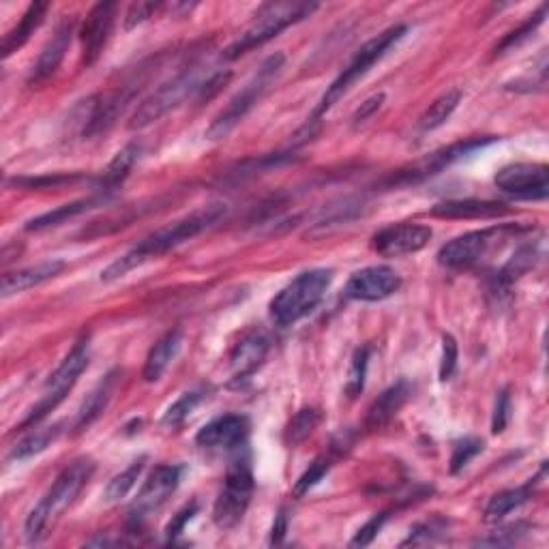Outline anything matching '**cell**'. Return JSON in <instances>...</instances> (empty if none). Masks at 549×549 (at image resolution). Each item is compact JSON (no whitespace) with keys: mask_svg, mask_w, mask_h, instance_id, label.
Returning <instances> with one entry per match:
<instances>
[{"mask_svg":"<svg viewBox=\"0 0 549 549\" xmlns=\"http://www.w3.org/2000/svg\"><path fill=\"white\" fill-rule=\"evenodd\" d=\"M320 423V410L318 408H303L301 412L294 414V419L288 423L284 440L288 447H296V444H301L305 438H309V434L314 432Z\"/></svg>","mask_w":549,"mask_h":549,"instance_id":"836d02e7","label":"cell"},{"mask_svg":"<svg viewBox=\"0 0 549 549\" xmlns=\"http://www.w3.org/2000/svg\"><path fill=\"white\" fill-rule=\"evenodd\" d=\"M457 359H459V350H457L455 337L442 335V359H440V380L442 382L453 378L455 369H457Z\"/></svg>","mask_w":549,"mask_h":549,"instance_id":"ab89813d","label":"cell"},{"mask_svg":"<svg viewBox=\"0 0 549 549\" xmlns=\"http://www.w3.org/2000/svg\"><path fill=\"white\" fill-rule=\"evenodd\" d=\"M181 474L183 468L172 464H161L148 474V479L140 487L136 500H133V507L129 513L131 524H140L144 517L159 511L176 492L178 483H181Z\"/></svg>","mask_w":549,"mask_h":549,"instance_id":"7c38bea8","label":"cell"},{"mask_svg":"<svg viewBox=\"0 0 549 549\" xmlns=\"http://www.w3.org/2000/svg\"><path fill=\"white\" fill-rule=\"evenodd\" d=\"M410 393H412V389L406 380H399L393 384V387L384 391L372 404V408L367 410L365 427L369 429V432H376V429H382L384 425H387L408 402Z\"/></svg>","mask_w":549,"mask_h":549,"instance_id":"cb8c5ba5","label":"cell"},{"mask_svg":"<svg viewBox=\"0 0 549 549\" xmlns=\"http://www.w3.org/2000/svg\"><path fill=\"white\" fill-rule=\"evenodd\" d=\"M121 376H123L121 369H114V372H110L106 378H103L97 384V387L91 391V395L84 399L82 408L78 410L76 432H84L86 427H91L101 417L103 410H106L108 404L112 402L118 382H121Z\"/></svg>","mask_w":549,"mask_h":549,"instance_id":"603a6c76","label":"cell"},{"mask_svg":"<svg viewBox=\"0 0 549 549\" xmlns=\"http://www.w3.org/2000/svg\"><path fill=\"white\" fill-rule=\"evenodd\" d=\"M331 466H333V464H331V459H329V457H326V455L318 457L316 462L311 464V466L301 474L299 481H296V485H294V496H296V498L305 496L311 487H316V485L324 479V474L331 470Z\"/></svg>","mask_w":549,"mask_h":549,"instance_id":"74e56055","label":"cell"},{"mask_svg":"<svg viewBox=\"0 0 549 549\" xmlns=\"http://www.w3.org/2000/svg\"><path fill=\"white\" fill-rule=\"evenodd\" d=\"M288 530V517L286 513L281 511L275 519V524H273V532H271V543H279L281 539H284V534Z\"/></svg>","mask_w":549,"mask_h":549,"instance_id":"681fc988","label":"cell"},{"mask_svg":"<svg viewBox=\"0 0 549 549\" xmlns=\"http://www.w3.org/2000/svg\"><path fill=\"white\" fill-rule=\"evenodd\" d=\"M202 73H204V63L191 61L187 67L178 71L172 80L161 84L151 97H146L142 101V106L136 110V114L131 116L129 127L144 129L148 125H153L181 106L185 99H189L191 95H198L204 82L209 80V78L204 80Z\"/></svg>","mask_w":549,"mask_h":549,"instance_id":"ba28073f","label":"cell"},{"mask_svg":"<svg viewBox=\"0 0 549 549\" xmlns=\"http://www.w3.org/2000/svg\"><path fill=\"white\" fill-rule=\"evenodd\" d=\"M318 9L316 3H271L264 5L258 16L254 18L245 31L236 37L234 43L226 48L224 58L228 61H234V58H239L251 50H256L264 43H269L271 39H275L281 31H286L288 26L301 22L305 18H309L311 13Z\"/></svg>","mask_w":549,"mask_h":549,"instance_id":"5b68a950","label":"cell"},{"mask_svg":"<svg viewBox=\"0 0 549 549\" xmlns=\"http://www.w3.org/2000/svg\"><path fill=\"white\" fill-rule=\"evenodd\" d=\"M406 33H408V26L399 24V26L387 28V31L380 33L378 37L369 39L365 46L354 54V58L348 63V67L339 73L337 80L329 88H326V93L322 95L318 108L314 112V121H311V123H318V118L329 112L335 106V103L341 97H344L350 91V88L380 61L384 54H387L393 46H397V43L404 39Z\"/></svg>","mask_w":549,"mask_h":549,"instance_id":"52a82bcc","label":"cell"},{"mask_svg":"<svg viewBox=\"0 0 549 549\" xmlns=\"http://www.w3.org/2000/svg\"><path fill=\"white\" fill-rule=\"evenodd\" d=\"M48 9H50L48 3H31V5H28L22 20L3 37V43H0V56L9 58L13 52L22 50L28 43V39H31L37 28L43 24V20H46Z\"/></svg>","mask_w":549,"mask_h":549,"instance_id":"484cf974","label":"cell"},{"mask_svg":"<svg viewBox=\"0 0 549 549\" xmlns=\"http://www.w3.org/2000/svg\"><path fill=\"white\" fill-rule=\"evenodd\" d=\"M382 103H384V95H374V97H369L365 103H361V108L354 112L352 116V121L354 125H361L365 121H369V118H372L380 108H382Z\"/></svg>","mask_w":549,"mask_h":549,"instance_id":"c3c4849f","label":"cell"},{"mask_svg":"<svg viewBox=\"0 0 549 549\" xmlns=\"http://www.w3.org/2000/svg\"><path fill=\"white\" fill-rule=\"evenodd\" d=\"M509 410H511L509 391L502 389L498 393L496 408H494V419H492V432L494 434H502L504 432V427H507V421H509Z\"/></svg>","mask_w":549,"mask_h":549,"instance_id":"bcb514c9","label":"cell"},{"mask_svg":"<svg viewBox=\"0 0 549 549\" xmlns=\"http://www.w3.org/2000/svg\"><path fill=\"white\" fill-rule=\"evenodd\" d=\"M73 31H76V20H73L71 16L58 24L56 33L46 43V48H43V52L37 58V63L33 65L31 76H28V84L39 86V84L48 82L54 76V73L58 71V67H61L69 46H71Z\"/></svg>","mask_w":549,"mask_h":549,"instance_id":"ac0fdd59","label":"cell"},{"mask_svg":"<svg viewBox=\"0 0 549 549\" xmlns=\"http://www.w3.org/2000/svg\"><path fill=\"white\" fill-rule=\"evenodd\" d=\"M159 9H161V3H133L127 9V16H125L127 28H133L146 22L148 18H153V13H157Z\"/></svg>","mask_w":549,"mask_h":549,"instance_id":"7bdbcfd3","label":"cell"},{"mask_svg":"<svg viewBox=\"0 0 549 549\" xmlns=\"http://www.w3.org/2000/svg\"><path fill=\"white\" fill-rule=\"evenodd\" d=\"M545 13H547V7H541L539 13H534V16H530V20H528L526 24H522V26L517 28V31H513V33H509L507 37H504L500 46L496 48V56H500V54H504V52H509V50L517 48V46H522V43H524L526 39H530V35H532L534 31H537L539 24H543Z\"/></svg>","mask_w":549,"mask_h":549,"instance_id":"8d00e7d4","label":"cell"},{"mask_svg":"<svg viewBox=\"0 0 549 549\" xmlns=\"http://www.w3.org/2000/svg\"><path fill=\"white\" fill-rule=\"evenodd\" d=\"M284 63H286V56L279 52L266 58V61L260 65V69L254 73V78H251L241 91L230 99L228 106L213 118L211 127L206 129V138L209 140L226 138L228 133L258 106L260 99L271 91V86L279 78L281 69H284Z\"/></svg>","mask_w":549,"mask_h":549,"instance_id":"8992f818","label":"cell"},{"mask_svg":"<svg viewBox=\"0 0 549 549\" xmlns=\"http://www.w3.org/2000/svg\"><path fill=\"white\" fill-rule=\"evenodd\" d=\"M494 183L513 198L545 200L549 194V168L543 163H513L496 174Z\"/></svg>","mask_w":549,"mask_h":549,"instance_id":"4fadbf2b","label":"cell"},{"mask_svg":"<svg viewBox=\"0 0 549 549\" xmlns=\"http://www.w3.org/2000/svg\"><path fill=\"white\" fill-rule=\"evenodd\" d=\"M116 3H97L91 11H88L86 22L82 26V63L93 65L101 56L103 48L112 35L114 18H116Z\"/></svg>","mask_w":549,"mask_h":549,"instance_id":"e0dca14e","label":"cell"},{"mask_svg":"<svg viewBox=\"0 0 549 549\" xmlns=\"http://www.w3.org/2000/svg\"><path fill=\"white\" fill-rule=\"evenodd\" d=\"M402 288V277L391 266L376 264L356 271L346 284V296L352 301L376 303L393 296Z\"/></svg>","mask_w":549,"mask_h":549,"instance_id":"5bb4252c","label":"cell"},{"mask_svg":"<svg viewBox=\"0 0 549 549\" xmlns=\"http://www.w3.org/2000/svg\"><path fill=\"white\" fill-rule=\"evenodd\" d=\"M232 453L224 487L213 507V522L221 530H232L243 522L251 496H254V470H251L247 444Z\"/></svg>","mask_w":549,"mask_h":549,"instance_id":"277c9868","label":"cell"},{"mask_svg":"<svg viewBox=\"0 0 549 549\" xmlns=\"http://www.w3.org/2000/svg\"><path fill=\"white\" fill-rule=\"evenodd\" d=\"M101 202H103V196H97V198H86V200H78V202H71V204H65V206H58L56 211H50L46 215L28 221L26 230L28 232H39V230H46V228H52V226H58V224H65L67 219L91 211L93 206H97Z\"/></svg>","mask_w":549,"mask_h":549,"instance_id":"83f0119b","label":"cell"},{"mask_svg":"<svg viewBox=\"0 0 549 549\" xmlns=\"http://www.w3.org/2000/svg\"><path fill=\"white\" fill-rule=\"evenodd\" d=\"M88 361H91V344H88V335H84L76 341V344H73L63 363L56 367V372L46 382L39 402L33 406L31 412H28V417L22 423V429L37 425L39 421L46 419L52 410L58 408V404H61L69 395V391L78 384L84 369L88 367Z\"/></svg>","mask_w":549,"mask_h":549,"instance_id":"9c48e42d","label":"cell"},{"mask_svg":"<svg viewBox=\"0 0 549 549\" xmlns=\"http://www.w3.org/2000/svg\"><path fill=\"white\" fill-rule=\"evenodd\" d=\"M133 95H136V86L121 88V91L99 93L82 101L76 112H73V123L78 125L80 136L91 140L101 136V133H106L118 118L123 116Z\"/></svg>","mask_w":549,"mask_h":549,"instance_id":"30bf717a","label":"cell"},{"mask_svg":"<svg viewBox=\"0 0 549 549\" xmlns=\"http://www.w3.org/2000/svg\"><path fill=\"white\" fill-rule=\"evenodd\" d=\"M507 213V206L492 200H449L432 209V215L442 219H494Z\"/></svg>","mask_w":549,"mask_h":549,"instance_id":"d4e9b609","label":"cell"},{"mask_svg":"<svg viewBox=\"0 0 549 549\" xmlns=\"http://www.w3.org/2000/svg\"><path fill=\"white\" fill-rule=\"evenodd\" d=\"M526 534V528L524 526H507V528H502L500 532L492 534V537H487V539H481L477 541V545H513L517 543L519 539H522Z\"/></svg>","mask_w":549,"mask_h":549,"instance_id":"ee69618b","label":"cell"},{"mask_svg":"<svg viewBox=\"0 0 549 549\" xmlns=\"http://www.w3.org/2000/svg\"><path fill=\"white\" fill-rule=\"evenodd\" d=\"M183 339L185 337L181 329H172L155 341V346L151 348V352H148L144 369H142L144 382H157L163 376L168 365L176 359V354L181 352Z\"/></svg>","mask_w":549,"mask_h":549,"instance_id":"7402d4cb","label":"cell"},{"mask_svg":"<svg viewBox=\"0 0 549 549\" xmlns=\"http://www.w3.org/2000/svg\"><path fill=\"white\" fill-rule=\"evenodd\" d=\"M204 397H206V389H194V391H187L183 393L181 397L176 399V402L168 408V412L163 414V419L161 423L166 425V427H178V425H183L185 419L189 417L191 412H194L202 402H204Z\"/></svg>","mask_w":549,"mask_h":549,"instance_id":"d6a6232c","label":"cell"},{"mask_svg":"<svg viewBox=\"0 0 549 549\" xmlns=\"http://www.w3.org/2000/svg\"><path fill=\"white\" fill-rule=\"evenodd\" d=\"M232 80V71H217L213 73V76L204 82V86L200 88V93H198V99L200 101H209L213 99L221 88H224L228 82Z\"/></svg>","mask_w":549,"mask_h":549,"instance_id":"7dc6e473","label":"cell"},{"mask_svg":"<svg viewBox=\"0 0 549 549\" xmlns=\"http://www.w3.org/2000/svg\"><path fill=\"white\" fill-rule=\"evenodd\" d=\"M333 271L311 269L296 275L271 301V318L277 326H292L314 311L331 288Z\"/></svg>","mask_w":549,"mask_h":549,"instance_id":"3957f363","label":"cell"},{"mask_svg":"<svg viewBox=\"0 0 549 549\" xmlns=\"http://www.w3.org/2000/svg\"><path fill=\"white\" fill-rule=\"evenodd\" d=\"M61 432H63V425H52V427H46V429H37L35 434L26 436L24 440H20L16 444V447L11 449L9 459H11V462H24V459H28V457H35V455L43 453L48 447H52V444L56 442V438L61 436Z\"/></svg>","mask_w":549,"mask_h":549,"instance_id":"f546056e","label":"cell"},{"mask_svg":"<svg viewBox=\"0 0 549 549\" xmlns=\"http://www.w3.org/2000/svg\"><path fill=\"white\" fill-rule=\"evenodd\" d=\"M367 365H369V348L363 346L354 352L352 356V365H350V374L346 382V393L350 399L359 397L365 389V376H367Z\"/></svg>","mask_w":549,"mask_h":549,"instance_id":"d590c367","label":"cell"},{"mask_svg":"<svg viewBox=\"0 0 549 549\" xmlns=\"http://www.w3.org/2000/svg\"><path fill=\"white\" fill-rule=\"evenodd\" d=\"M144 466H146V457H140L127 470H123L121 474H116V477L108 483L106 492H103V498H106L108 502L123 500L131 492V489L136 487L138 479L142 477V472H144Z\"/></svg>","mask_w":549,"mask_h":549,"instance_id":"1f68e13d","label":"cell"},{"mask_svg":"<svg viewBox=\"0 0 549 549\" xmlns=\"http://www.w3.org/2000/svg\"><path fill=\"white\" fill-rule=\"evenodd\" d=\"M269 354V339L262 333H249L230 354V372L236 382H243L256 374V369L264 363Z\"/></svg>","mask_w":549,"mask_h":549,"instance_id":"ffe728a7","label":"cell"},{"mask_svg":"<svg viewBox=\"0 0 549 549\" xmlns=\"http://www.w3.org/2000/svg\"><path fill=\"white\" fill-rule=\"evenodd\" d=\"M387 519H389V513H380V515L369 519V522L359 532H356V537L350 541V547H365L372 543L378 537V532L382 530Z\"/></svg>","mask_w":549,"mask_h":549,"instance_id":"b9f144b4","label":"cell"},{"mask_svg":"<svg viewBox=\"0 0 549 549\" xmlns=\"http://www.w3.org/2000/svg\"><path fill=\"white\" fill-rule=\"evenodd\" d=\"M481 451H483V440H479V438L468 436L464 440L455 442L453 455H451V472L457 474L459 470H464L470 459L477 457Z\"/></svg>","mask_w":549,"mask_h":549,"instance_id":"f35d334b","label":"cell"},{"mask_svg":"<svg viewBox=\"0 0 549 549\" xmlns=\"http://www.w3.org/2000/svg\"><path fill=\"white\" fill-rule=\"evenodd\" d=\"M494 140L492 138H485V140H468V142H459V144H453L449 148H442V151H436L432 153L429 157H425L423 161L419 163H414V166L406 172H402V181L404 183H414V181H419V178H427V176H434L438 174L440 170L444 168H449L451 163L459 161V159H464L466 155H472L474 151H479V148L487 146V144H492Z\"/></svg>","mask_w":549,"mask_h":549,"instance_id":"d6986e66","label":"cell"},{"mask_svg":"<svg viewBox=\"0 0 549 549\" xmlns=\"http://www.w3.org/2000/svg\"><path fill=\"white\" fill-rule=\"evenodd\" d=\"M196 513H198V502H191V504H187V507H183L181 511H178L172 517V522L168 524V528H166L168 539L178 537V534H181L185 530V526L191 522V519L196 517Z\"/></svg>","mask_w":549,"mask_h":549,"instance_id":"f6af8a7d","label":"cell"},{"mask_svg":"<svg viewBox=\"0 0 549 549\" xmlns=\"http://www.w3.org/2000/svg\"><path fill=\"white\" fill-rule=\"evenodd\" d=\"M65 269H67V264L63 260L39 262V264L28 266V269H22V271L5 273L3 286H0V290H3V296L7 299V296H11V294H20L24 290H31V288L46 284V281L58 277Z\"/></svg>","mask_w":549,"mask_h":549,"instance_id":"44dd1931","label":"cell"},{"mask_svg":"<svg viewBox=\"0 0 549 549\" xmlns=\"http://www.w3.org/2000/svg\"><path fill=\"white\" fill-rule=\"evenodd\" d=\"M95 464L91 459H76L61 474H58L52 487L43 496L37 507L26 517L24 537L28 543H37L46 537L48 530L61 519V515L71 507L73 500L80 496L86 483L91 481Z\"/></svg>","mask_w":549,"mask_h":549,"instance_id":"7a4b0ae2","label":"cell"},{"mask_svg":"<svg viewBox=\"0 0 549 549\" xmlns=\"http://www.w3.org/2000/svg\"><path fill=\"white\" fill-rule=\"evenodd\" d=\"M249 421L241 414H224L211 423H206L198 436L196 444L209 451H234L247 444Z\"/></svg>","mask_w":549,"mask_h":549,"instance_id":"2e32d148","label":"cell"},{"mask_svg":"<svg viewBox=\"0 0 549 549\" xmlns=\"http://www.w3.org/2000/svg\"><path fill=\"white\" fill-rule=\"evenodd\" d=\"M429 241H432V228L421 224H395L374 234L372 247L380 256L399 258L417 254Z\"/></svg>","mask_w":549,"mask_h":549,"instance_id":"9a60e30c","label":"cell"},{"mask_svg":"<svg viewBox=\"0 0 549 549\" xmlns=\"http://www.w3.org/2000/svg\"><path fill=\"white\" fill-rule=\"evenodd\" d=\"M511 232H517V228L496 226L457 236V239L440 247L438 262L447 269H468V266L479 264L489 254V249L496 247L498 241H504V236Z\"/></svg>","mask_w":549,"mask_h":549,"instance_id":"8fae6325","label":"cell"},{"mask_svg":"<svg viewBox=\"0 0 549 549\" xmlns=\"http://www.w3.org/2000/svg\"><path fill=\"white\" fill-rule=\"evenodd\" d=\"M534 262H537V249H534L532 245H524V247H519L515 251V256L504 264V269L498 273V281L500 284H513L515 279L522 277L526 271H530Z\"/></svg>","mask_w":549,"mask_h":549,"instance_id":"e575fe53","label":"cell"},{"mask_svg":"<svg viewBox=\"0 0 549 549\" xmlns=\"http://www.w3.org/2000/svg\"><path fill=\"white\" fill-rule=\"evenodd\" d=\"M140 157V146L138 144H127L123 151H118L116 157L110 161V166L106 168L101 176V191H114L118 185H121L125 178L129 176L131 168L136 166V161Z\"/></svg>","mask_w":549,"mask_h":549,"instance_id":"f1b7e54d","label":"cell"},{"mask_svg":"<svg viewBox=\"0 0 549 549\" xmlns=\"http://www.w3.org/2000/svg\"><path fill=\"white\" fill-rule=\"evenodd\" d=\"M459 101H462V91H449L438 97L432 106H429L423 116L419 118L421 131H434L449 121L451 114L457 110Z\"/></svg>","mask_w":549,"mask_h":549,"instance_id":"4dcf8cb0","label":"cell"},{"mask_svg":"<svg viewBox=\"0 0 549 549\" xmlns=\"http://www.w3.org/2000/svg\"><path fill=\"white\" fill-rule=\"evenodd\" d=\"M534 487H537V479H530L522 487L504 489V492L496 494L492 500H489L487 509H485V522H489V524L500 522L504 515H509L511 511L522 507L524 502H528L532 498Z\"/></svg>","mask_w":549,"mask_h":549,"instance_id":"4316f807","label":"cell"},{"mask_svg":"<svg viewBox=\"0 0 549 549\" xmlns=\"http://www.w3.org/2000/svg\"><path fill=\"white\" fill-rule=\"evenodd\" d=\"M226 204H209L202 206V209L189 213L181 219L172 221V224L163 226L159 230H155L153 234H148L142 243H138L133 249H129L125 256H121L118 260H114L106 271L101 273V281H114L125 277L129 271L138 269L144 262L153 260L157 256L168 254L170 249L183 245L191 239H196L198 234H202L204 230H209L211 226H215L217 221L226 215Z\"/></svg>","mask_w":549,"mask_h":549,"instance_id":"6da1fadb","label":"cell"},{"mask_svg":"<svg viewBox=\"0 0 549 549\" xmlns=\"http://www.w3.org/2000/svg\"><path fill=\"white\" fill-rule=\"evenodd\" d=\"M78 181V174L73 176H67V174H54V176H39V178H16V183L20 187H26V189H48V187H61V185H67V183H73Z\"/></svg>","mask_w":549,"mask_h":549,"instance_id":"60d3db41","label":"cell"}]
</instances>
